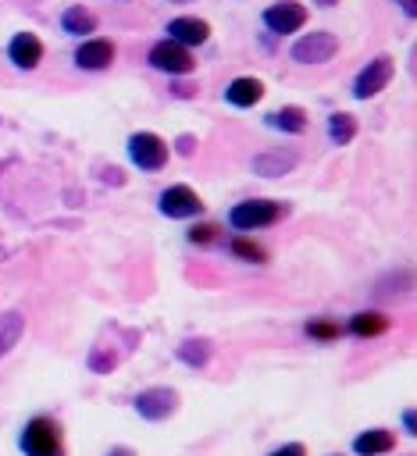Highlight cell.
<instances>
[{
	"label": "cell",
	"mask_w": 417,
	"mask_h": 456,
	"mask_svg": "<svg viewBox=\"0 0 417 456\" xmlns=\"http://www.w3.org/2000/svg\"><path fill=\"white\" fill-rule=\"evenodd\" d=\"M335 50H339V39L331 32H307L303 39L292 43V61H299V64H324V61L335 57Z\"/></svg>",
	"instance_id": "6"
},
{
	"label": "cell",
	"mask_w": 417,
	"mask_h": 456,
	"mask_svg": "<svg viewBox=\"0 0 417 456\" xmlns=\"http://www.w3.org/2000/svg\"><path fill=\"white\" fill-rule=\"evenodd\" d=\"M128 157L143 171H160L168 164V142L157 132H132L128 135Z\"/></svg>",
	"instance_id": "3"
},
{
	"label": "cell",
	"mask_w": 417,
	"mask_h": 456,
	"mask_svg": "<svg viewBox=\"0 0 417 456\" xmlns=\"http://www.w3.org/2000/svg\"><path fill=\"white\" fill-rule=\"evenodd\" d=\"M168 32H171V39L182 43V46H200V43L210 39V25H207L203 18H175V21L168 25Z\"/></svg>",
	"instance_id": "13"
},
{
	"label": "cell",
	"mask_w": 417,
	"mask_h": 456,
	"mask_svg": "<svg viewBox=\"0 0 417 456\" xmlns=\"http://www.w3.org/2000/svg\"><path fill=\"white\" fill-rule=\"evenodd\" d=\"M175 410H178V392L168 385H153L135 395V413L143 420H168Z\"/></svg>",
	"instance_id": "5"
},
{
	"label": "cell",
	"mask_w": 417,
	"mask_h": 456,
	"mask_svg": "<svg viewBox=\"0 0 417 456\" xmlns=\"http://www.w3.org/2000/svg\"><path fill=\"white\" fill-rule=\"evenodd\" d=\"M114 61V43L110 39H86L78 50H75V64L86 68V71H100Z\"/></svg>",
	"instance_id": "10"
},
{
	"label": "cell",
	"mask_w": 417,
	"mask_h": 456,
	"mask_svg": "<svg viewBox=\"0 0 417 456\" xmlns=\"http://www.w3.org/2000/svg\"><path fill=\"white\" fill-rule=\"evenodd\" d=\"M267 456H307V445H303V442H285V445L271 449Z\"/></svg>",
	"instance_id": "25"
},
{
	"label": "cell",
	"mask_w": 417,
	"mask_h": 456,
	"mask_svg": "<svg viewBox=\"0 0 417 456\" xmlns=\"http://www.w3.org/2000/svg\"><path fill=\"white\" fill-rule=\"evenodd\" d=\"M271 125L274 128H282V132H303L307 128V110L303 107H296V103H289V107H282V110H274L271 114Z\"/></svg>",
	"instance_id": "19"
},
{
	"label": "cell",
	"mask_w": 417,
	"mask_h": 456,
	"mask_svg": "<svg viewBox=\"0 0 417 456\" xmlns=\"http://www.w3.org/2000/svg\"><path fill=\"white\" fill-rule=\"evenodd\" d=\"M264 25L278 36H289V32H299L307 25V7L296 4V0H282V4H271L264 11Z\"/></svg>",
	"instance_id": "9"
},
{
	"label": "cell",
	"mask_w": 417,
	"mask_h": 456,
	"mask_svg": "<svg viewBox=\"0 0 417 456\" xmlns=\"http://www.w3.org/2000/svg\"><path fill=\"white\" fill-rule=\"evenodd\" d=\"M392 71H396V64H392V57H374V61H367V68H360V75L353 78V96L356 100H371V96H378L388 82H392Z\"/></svg>",
	"instance_id": "4"
},
{
	"label": "cell",
	"mask_w": 417,
	"mask_h": 456,
	"mask_svg": "<svg viewBox=\"0 0 417 456\" xmlns=\"http://www.w3.org/2000/svg\"><path fill=\"white\" fill-rule=\"evenodd\" d=\"M7 57L18 64V68H36L39 61H43V43H39V36H32V32H18L14 39H11V46H7Z\"/></svg>",
	"instance_id": "11"
},
{
	"label": "cell",
	"mask_w": 417,
	"mask_h": 456,
	"mask_svg": "<svg viewBox=\"0 0 417 456\" xmlns=\"http://www.w3.org/2000/svg\"><path fill=\"white\" fill-rule=\"evenodd\" d=\"M61 28H64V32H71V36L93 32V28H96V14H93V11H86L82 4H75V7H68V11L61 14Z\"/></svg>",
	"instance_id": "16"
},
{
	"label": "cell",
	"mask_w": 417,
	"mask_h": 456,
	"mask_svg": "<svg viewBox=\"0 0 417 456\" xmlns=\"http://www.w3.org/2000/svg\"><path fill=\"white\" fill-rule=\"evenodd\" d=\"M396 449V435L388 428H371V431H360L353 438V452L356 456H385Z\"/></svg>",
	"instance_id": "12"
},
{
	"label": "cell",
	"mask_w": 417,
	"mask_h": 456,
	"mask_svg": "<svg viewBox=\"0 0 417 456\" xmlns=\"http://www.w3.org/2000/svg\"><path fill=\"white\" fill-rule=\"evenodd\" d=\"M307 335H310V338H321V342H331V338H339V335H342V328H339L335 321L317 317V321H310V324H307Z\"/></svg>",
	"instance_id": "23"
},
{
	"label": "cell",
	"mask_w": 417,
	"mask_h": 456,
	"mask_svg": "<svg viewBox=\"0 0 417 456\" xmlns=\"http://www.w3.org/2000/svg\"><path fill=\"white\" fill-rule=\"evenodd\" d=\"M292 167H296V157H292V153H257V157H253V171L264 175V178L289 175Z\"/></svg>",
	"instance_id": "15"
},
{
	"label": "cell",
	"mask_w": 417,
	"mask_h": 456,
	"mask_svg": "<svg viewBox=\"0 0 417 456\" xmlns=\"http://www.w3.org/2000/svg\"><path fill=\"white\" fill-rule=\"evenodd\" d=\"M385 328H388V317H385V314H374V310H364V314H356V317L349 321V331L360 335V338H374V335H381Z\"/></svg>",
	"instance_id": "18"
},
{
	"label": "cell",
	"mask_w": 417,
	"mask_h": 456,
	"mask_svg": "<svg viewBox=\"0 0 417 456\" xmlns=\"http://www.w3.org/2000/svg\"><path fill=\"white\" fill-rule=\"evenodd\" d=\"M225 96H228L232 107H253V103H260V96H264V82L253 78V75L232 78L228 89H225Z\"/></svg>",
	"instance_id": "14"
},
{
	"label": "cell",
	"mask_w": 417,
	"mask_h": 456,
	"mask_svg": "<svg viewBox=\"0 0 417 456\" xmlns=\"http://www.w3.org/2000/svg\"><path fill=\"white\" fill-rule=\"evenodd\" d=\"M18 335H21V317L11 310V314H0V356L18 342Z\"/></svg>",
	"instance_id": "21"
},
{
	"label": "cell",
	"mask_w": 417,
	"mask_h": 456,
	"mask_svg": "<svg viewBox=\"0 0 417 456\" xmlns=\"http://www.w3.org/2000/svg\"><path fill=\"white\" fill-rule=\"evenodd\" d=\"M103 456H135V452H132L128 445H114V449H110V452H103Z\"/></svg>",
	"instance_id": "29"
},
{
	"label": "cell",
	"mask_w": 417,
	"mask_h": 456,
	"mask_svg": "<svg viewBox=\"0 0 417 456\" xmlns=\"http://www.w3.org/2000/svg\"><path fill=\"white\" fill-rule=\"evenodd\" d=\"M178 4H182V0H178Z\"/></svg>",
	"instance_id": "31"
},
{
	"label": "cell",
	"mask_w": 417,
	"mask_h": 456,
	"mask_svg": "<svg viewBox=\"0 0 417 456\" xmlns=\"http://www.w3.org/2000/svg\"><path fill=\"white\" fill-rule=\"evenodd\" d=\"M178 360L189 367H203L210 360V338H185L178 346Z\"/></svg>",
	"instance_id": "20"
},
{
	"label": "cell",
	"mask_w": 417,
	"mask_h": 456,
	"mask_svg": "<svg viewBox=\"0 0 417 456\" xmlns=\"http://www.w3.org/2000/svg\"><path fill=\"white\" fill-rule=\"evenodd\" d=\"M282 214H285V207L274 200H246V203H235L228 210V224L235 232H257V228L274 224Z\"/></svg>",
	"instance_id": "2"
},
{
	"label": "cell",
	"mask_w": 417,
	"mask_h": 456,
	"mask_svg": "<svg viewBox=\"0 0 417 456\" xmlns=\"http://www.w3.org/2000/svg\"><path fill=\"white\" fill-rule=\"evenodd\" d=\"M353 135H356V118H353V114H346V110L328 114V139H331L335 146L353 142Z\"/></svg>",
	"instance_id": "17"
},
{
	"label": "cell",
	"mask_w": 417,
	"mask_h": 456,
	"mask_svg": "<svg viewBox=\"0 0 417 456\" xmlns=\"http://www.w3.org/2000/svg\"><path fill=\"white\" fill-rule=\"evenodd\" d=\"M150 64L157 68V71H168V75H185V71H192V53H189V46H182V43H175V39H160V43H153V50H150Z\"/></svg>",
	"instance_id": "7"
},
{
	"label": "cell",
	"mask_w": 417,
	"mask_h": 456,
	"mask_svg": "<svg viewBox=\"0 0 417 456\" xmlns=\"http://www.w3.org/2000/svg\"><path fill=\"white\" fill-rule=\"evenodd\" d=\"M214 232H217L214 224H192V228H189V242H210Z\"/></svg>",
	"instance_id": "24"
},
{
	"label": "cell",
	"mask_w": 417,
	"mask_h": 456,
	"mask_svg": "<svg viewBox=\"0 0 417 456\" xmlns=\"http://www.w3.org/2000/svg\"><path fill=\"white\" fill-rule=\"evenodd\" d=\"M21 452L25 456H64V435L53 417H32L21 428Z\"/></svg>",
	"instance_id": "1"
},
{
	"label": "cell",
	"mask_w": 417,
	"mask_h": 456,
	"mask_svg": "<svg viewBox=\"0 0 417 456\" xmlns=\"http://www.w3.org/2000/svg\"><path fill=\"white\" fill-rule=\"evenodd\" d=\"M178 153H185V157L192 153V135H182V139H178Z\"/></svg>",
	"instance_id": "27"
},
{
	"label": "cell",
	"mask_w": 417,
	"mask_h": 456,
	"mask_svg": "<svg viewBox=\"0 0 417 456\" xmlns=\"http://www.w3.org/2000/svg\"><path fill=\"white\" fill-rule=\"evenodd\" d=\"M314 4H321V7H331V4H339V0H314Z\"/></svg>",
	"instance_id": "30"
},
{
	"label": "cell",
	"mask_w": 417,
	"mask_h": 456,
	"mask_svg": "<svg viewBox=\"0 0 417 456\" xmlns=\"http://www.w3.org/2000/svg\"><path fill=\"white\" fill-rule=\"evenodd\" d=\"M403 428H406V435H417V417H413V410H403Z\"/></svg>",
	"instance_id": "26"
},
{
	"label": "cell",
	"mask_w": 417,
	"mask_h": 456,
	"mask_svg": "<svg viewBox=\"0 0 417 456\" xmlns=\"http://www.w3.org/2000/svg\"><path fill=\"white\" fill-rule=\"evenodd\" d=\"M232 253H235V256H242V260H253V264H264V260H267V253H264L257 242L242 239V235H239V239H232Z\"/></svg>",
	"instance_id": "22"
},
{
	"label": "cell",
	"mask_w": 417,
	"mask_h": 456,
	"mask_svg": "<svg viewBox=\"0 0 417 456\" xmlns=\"http://www.w3.org/2000/svg\"><path fill=\"white\" fill-rule=\"evenodd\" d=\"M157 203H160L164 217H200L203 214V200L189 185H168Z\"/></svg>",
	"instance_id": "8"
},
{
	"label": "cell",
	"mask_w": 417,
	"mask_h": 456,
	"mask_svg": "<svg viewBox=\"0 0 417 456\" xmlns=\"http://www.w3.org/2000/svg\"><path fill=\"white\" fill-rule=\"evenodd\" d=\"M399 7H403V14H406V18H413V14H417V0H399Z\"/></svg>",
	"instance_id": "28"
}]
</instances>
